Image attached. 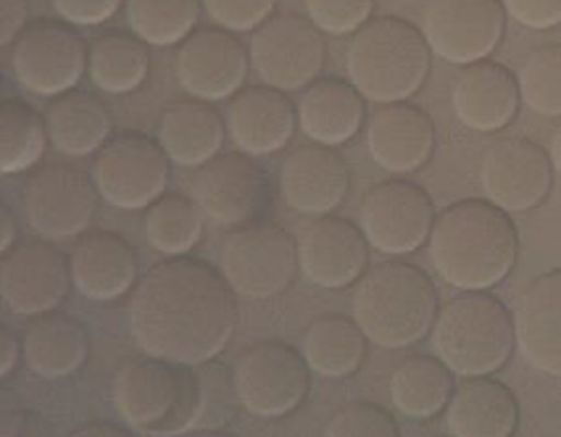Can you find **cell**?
<instances>
[{
  "mask_svg": "<svg viewBox=\"0 0 561 437\" xmlns=\"http://www.w3.org/2000/svg\"><path fill=\"white\" fill-rule=\"evenodd\" d=\"M506 9L501 0H425L422 35L454 67L485 61L504 41Z\"/></svg>",
  "mask_w": 561,
  "mask_h": 437,
  "instance_id": "30bf717a",
  "label": "cell"
},
{
  "mask_svg": "<svg viewBox=\"0 0 561 437\" xmlns=\"http://www.w3.org/2000/svg\"><path fill=\"white\" fill-rule=\"evenodd\" d=\"M27 3L24 0H0V45H14L27 24Z\"/></svg>",
  "mask_w": 561,
  "mask_h": 437,
  "instance_id": "7bdbcfd3",
  "label": "cell"
},
{
  "mask_svg": "<svg viewBox=\"0 0 561 437\" xmlns=\"http://www.w3.org/2000/svg\"><path fill=\"white\" fill-rule=\"evenodd\" d=\"M351 309L369 343L388 350L411 348L425 341L440 311L433 279L403 261H385L364 272Z\"/></svg>",
  "mask_w": 561,
  "mask_h": 437,
  "instance_id": "3957f363",
  "label": "cell"
},
{
  "mask_svg": "<svg viewBox=\"0 0 561 437\" xmlns=\"http://www.w3.org/2000/svg\"><path fill=\"white\" fill-rule=\"evenodd\" d=\"M522 358L535 371L561 380V269L527 285L514 309Z\"/></svg>",
  "mask_w": 561,
  "mask_h": 437,
  "instance_id": "44dd1931",
  "label": "cell"
},
{
  "mask_svg": "<svg viewBox=\"0 0 561 437\" xmlns=\"http://www.w3.org/2000/svg\"><path fill=\"white\" fill-rule=\"evenodd\" d=\"M324 433L330 437H398V424L375 403H345L330 416Z\"/></svg>",
  "mask_w": 561,
  "mask_h": 437,
  "instance_id": "74e56055",
  "label": "cell"
},
{
  "mask_svg": "<svg viewBox=\"0 0 561 437\" xmlns=\"http://www.w3.org/2000/svg\"><path fill=\"white\" fill-rule=\"evenodd\" d=\"M443 416L454 437H512L519 427V403L506 384L469 377L456 388Z\"/></svg>",
  "mask_w": 561,
  "mask_h": 437,
  "instance_id": "484cf974",
  "label": "cell"
},
{
  "mask_svg": "<svg viewBox=\"0 0 561 437\" xmlns=\"http://www.w3.org/2000/svg\"><path fill=\"white\" fill-rule=\"evenodd\" d=\"M251 56L238 37L227 30H195L180 43L174 71L187 95L195 101L217 103L238 95L248 77Z\"/></svg>",
  "mask_w": 561,
  "mask_h": 437,
  "instance_id": "ac0fdd59",
  "label": "cell"
},
{
  "mask_svg": "<svg viewBox=\"0 0 561 437\" xmlns=\"http://www.w3.org/2000/svg\"><path fill=\"white\" fill-rule=\"evenodd\" d=\"M456 119L472 133H501L517 116L522 95L519 82L506 67L493 61L469 64L456 77L451 90Z\"/></svg>",
  "mask_w": 561,
  "mask_h": 437,
  "instance_id": "603a6c76",
  "label": "cell"
},
{
  "mask_svg": "<svg viewBox=\"0 0 561 437\" xmlns=\"http://www.w3.org/2000/svg\"><path fill=\"white\" fill-rule=\"evenodd\" d=\"M369 248L362 227L328 214L298 234V264L309 283L324 290H343L364 277Z\"/></svg>",
  "mask_w": 561,
  "mask_h": 437,
  "instance_id": "d6986e66",
  "label": "cell"
},
{
  "mask_svg": "<svg viewBox=\"0 0 561 437\" xmlns=\"http://www.w3.org/2000/svg\"><path fill=\"white\" fill-rule=\"evenodd\" d=\"M238 324L234 290L204 261L187 256L153 266L129 298V330L153 358L204 367L214 361Z\"/></svg>",
  "mask_w": 561,
  "mask_h": 437,
  "instance_id": "6da1fadb",
  "label": "cell"
},
{
  "mask_svg": "<svg viewBox=\"0 0 561 437\" xmlns=\"http://www.w3.org/2000/svg\"><path fill=\"white\" fill-rule=\"evenodd\" d=\"M369 337L356 319L322 317L306 330L304 358L311 371L324 380H343L356 375L367 358Z\"/></svg>",
  "mask_w": 561,
  "mask_h": 437,
  "instance_id": "1f68e13d",
  "label": "cell"
},
{
  "mask_svg": "<svg viewBox=\"0 0 561 437\" xmlns=\"http://www.w3.org/2000/svg\"><path fill=\"white\" fill-rule=\"evenodd\" d=\"M298 111L283 90L248 88L232 97L227 108V135L248 156L283 151L296 135Z\"/></svg>",
  "mask_w": 561,
  "mask_h": 437,
  "instance_id": "cb8c5ba5",
  "label": "cell"
},
{
  "mask_svg": "<svg viewBox=\"0 0 561 437\" xmlns=\"http://www.w3.org/2000/svg\"><path fill=\"white\" fill-rule=\"evenodd\" d=\"M114 406L119 419L137 435L169 437L198 427L204 419V382L193 367L142 358L116 371Z\"/></svg>",
  "mask_w": 561,
  "mask_h": 437,
  "instance_id": "277c9868",
  "label": "cell"
},
{
  "mask_svg": "<svg viewBox=\"0 0 561 437\" xmlns=\"http://www.w3.org/2000/svg\"><path fill=\"white\" fill-rule=\"evenodd\" d=\"M19 354H22V345L9 330L0 332V377H9L14 371Z\"/></svg>",
  "mask_w": 561,
  "mask_h": 437,
  "instance_id": "ee69618b",
  "label": "cell"
},
{
  "mask_svg": "<svg viewBox=\"0 0 561 437\" xmlns=\"http://www.w3.org/2000/svg\"><path fill=\"white\" fill-rule=\"evenodd\" d=\"M45 122H48V135L56 151L75 156V159L101 151L111 135L108 108L95 95L80 93V90L58 95Z\"/></svg>",
  "mask_w": 561,
  "mask_h": 437,
  "instance_id": "4dcf8cb0",
  "label": "cell"
},
{
  "mask_svg": "<svg viewBox=\"0 0 561 437\" xmlns=\"http://www.w3.org/2000/svg\"><path fill=\"white\" fill-rule=\"evenodd\" d=\"M248 56L261 82L283 93H296L322 74L328 45L309 16L277 14L253 30Z\"/></svg>",
  "mask_w": 561,
  "mask_h": 437,
  "instance_id": "9c48e42d",
  "label": "cell"
},
{
  "mask_svg": "<svg viewBox=\"0 0 561 437\" xmlns=\"http://www.w3.org/2000/svg\"><path fill=\"white\" fill-rule=\"evenodd\" d=\"M95 182L71 166H43L24 187V214L32 232L69 240L88 230L98 208Z\"/></svg>",
  "mask_w": 561,
  "mask_h": 437,
  "instance_id": "2e32d148",
  "label": "cell"
},
{
  "mask_svg": "<svg viewBox=\"0 0 561 437\" xmlns=\"http://www.w3.org/2000/svg\"><path fill=\"white\" fill-rule=\"evenodd\" d=\"M88 332L67 314H43L24 335V361L43 380H64L88 361Z\"/></svg>",
  "mask_w": 561,
  "mask_h": 437,
  "instance_id": "f1b7e54d",
  "label": "cell"
},
{
  "mask_svg": "<svg viewBox=\"0 0 561 437\" xmlns=\"http://www.w3.org/2000/svg\"><path fill=\"white\" fill-rule=\"evenodd\" d=\"M193 200L214 225H253L270 204V177L243 151L214 156L193 177Z\"/></svg>",
  "mask_w": 561,
  "mask_h": 437,
  "instance_id": "5bb4252c",
  "label": "cell"
},
{
  "mask_svg": "<svg viewBox=\"0 0 561 437\" xmlns=\"http://www.w3.org/2000/svg\"><path fill=\"white\" fill-rule=\"evenodd\" d=\"M369 156L390 174H411L433 159L435 124L411 103H388L371 116L367 129Z\"/></svg>",
  "mask_w": 561,
  "mask_h": 437,
  "instance_id": "7402d4cb",
  "label": "cell"
},
{
  "mask_svg": "<svg viewBox=\"0 0 561 437\" xmlns=\"http://www.w3.org/2000/svg\"><path fill=\"white\" fill-rule=\"evenodd\" d=\"M430 337L435 356L461 380L495 375L517 348L514 314L485 290L465 292L443 306Z\"/></svg>",
  "mask_w": 561,
  "mask_h": 437,
  "instance_id": "8992f818",
  "label": "cell"
},
{
  "mask_svg": "<svg viewBox=\"0 0 561 437\" xmlns=\"http://www.w3.org/2000/svg\"><path fill=\"white\" fill-rule=\"evenodd\" d=\"M506 9V16L522 27L546 32L561 24V0H501Z\"/></svg>",
  "mask_w": 561,
  "mask_h": 437,
  "instance_id": "b9f144b4",
  "label": "cell"
},
{
  "mask_svg": "<svg viewBox=\"0 0 561 437\" xmlns=\"http://www.w3.org/2000/svg\"><path fill=\"white\" fill-rule=\"evenodd\" d=\"M522 103L548 119H561V45H543L525 58L517 74Z\"/></svg>",
  "mask_w": 561,
  "mask_h": 437,
  "instance_id": "8d00e7d4",
  "label": "cell"
},
{
  "mask_svg": "<svg viewBox=\"0 0 561 437\" xmlns=\"http://www.w3.org/2000/svg\"><path fill=\"white\" fill-rule=\"evenodd\" d=\"M548 156H551V164H553V172L561 177V124L557 129H553L551 135V142H548Z\"/></svg>",
  "mask_w": 561,
  "mask_h": 437,
  "instance_id": "bcb514c9",
  "label": "cell"
},
{
  "mask_svg": "<svg viewBox=\"0 0 561 437\" xmlns=\"http://www.w3.org/2000/svg\"><path fill=\"white\" fill-rule=\"evenodd\" d=\"M351 187L348 164L330 146L296 148L279 169L285 204L306 217H328L343 206Z\"/></svg>",
  "mask_w": 561,
  "mask_h": 437,
  "instance_id": "ffe728a7",
  "label": "cell"
},
{
  "mask_svg": "<svg viewBox=\"0 0 561 437\" xmlns=\"http://www.w3.org/2000/svg\"><path fill=\"white\" fill-rule=\"evenodd\" d=\"M485 198L506 214H527L546 200L553 185L551 156L525 137L493 142L480 161Z\"/></svg>",
  "mask_w": 561,
  "mask_h": 437,
  "instance_id": "9a60e30c",
  "label": "cell"
},
{
  "mask_svg": "<svg viewBox=\"0 0 561 437\" xmlns=\"http://www.w3.org/2000/svg\"><path fill=\"white\" fill-rule=\"evenodd\" d=\"M71 264L48 243H22L0 261V296L16 317H43L67 298Z\"/></svg>",
  "mask_w": 561,
  "mask_h": 437,
  "instance_id": "e0dca14e",
  "label": "cell"
},
{
  "mask_svg": "<svg viewBox=\"0 0 561 437\" xmlns=\"http://www.w3.org/2000/svg\"><path fill=\"white\" fill-rule=\"evenodd\" d=\"M201 0H127V24L133 35L156 48L185 43L195 32Z\"/></svg>",
  "mask_w": 561,
  "mask_h": 437,
  "instance_id": "d590c367",
  "label": "cell"
},
{
  "mask_svg": "<svg viewBox=\"0 0 561 437\" xmlns=\"http://www.w3.org/2000/svg\"><path fill=\"white\" fill-rule=\"evenodd\" d=\"M306 16L324 35H356L371 19L375 0H304Z\"/></svg>",
  "mask_w": 561,
  "mask_h": 437,
  "instance_id": "f35d334b",
  "label": "cell"
},
{
  "mask_svg": "<svg viewBox=\"0 0 561 437\" xmlns=\"http://www.w3.org/2000/svg\"><path fill=\"white\" fill-rule=\"evenodd\" d=\"M364 97L351 82L343 80H317L304 90L298 101V124L306 137L319 142V146H343L354 140L362 129Z\"/></svg>",
  "mask_w": 561,
  "mask_h": 437,
  "instance_id": "4316f807",
  "label": "cell"
},
{
  "mask_svg": "<svg viewBox=\"0 0 561 437\" xmlns=\"http://www.w3.org/2000/svg\"><path fill=\"white\" fill-rule=\"evenodd\" d=\"M206 214L185 195H161L142 219L148 245L169 258L187 256L204 238Z\"/></svg>",
  "mask_w": 561,
  "mask_h": 437,
  "instance_id": "836d02e7",
  "label": "cell"
},
{
  "mask_svg": "<svg viewBox=\"0 0 561 437\" xmlns=\"http://www.w3.org/2000/svg\"><path fill=\"white\" fill-rule=\"evenodd\" d=\"M0 230H3V238H0V251L9 253L14 248V238H16V225L14 217H11L9 206L0 208Z\"/></svg>",
  "mask_w": 561,
  "mask_h": 437,
  "instance_id": "f6af8a7d",
  "label": "cell"
},
{
  "mask_svg": "<svg viewBox=\"0 0 561 437\" xmlns=\"http://www.w3.org/2000/svg\"><path fill=\"white\" fill-rule=\"evenodd\" d=\"M454 377L438 356H411L390 377L393 406L414 422L435 419L456 393Z\"/></svg>",
  "mask_w": 561,
  "mask_h": 437,
  "instance_id": "f546056e",
  "label": "cell"
},
{
  "mask_svg": "<svg viewBox=\"0 0 561 437\" xmlns=\"http://www.w3.org/2000/svg\"><path fill=\"white\" fill-rule=\"evenodd\" d=\"M169 156L161 142L122 135L106 142L93 161L101 198L122 211H140L161 198L169 185Z\"/></svg>",
  "mask_w": 561,
  "mask_h": 437,
  "instance_id": "8fae6325",
  "label": "cell"
},
{
  "mask_svg": "<svg viewBox=\"0 0 561 437\" xmlns=\"http://www.w3.org/2000/svg\"><path fill=\"white\" fill-rule=\"evenodd\" d=\"M433 50L414 24L398 16L369 19L345 50L354 88L377 106L414 97L427 82Z\"/></svg>",
  "mask_w": 561,
  "mask_h": 437,
  "instance_id": "5b68a950",
  "label": "cell"
},
{
  "mask_svg": "<svg viewBox=\"0 0 561 437\" xmlns=\"http://www.w3.org/2000/svg\"><path fill=\"white\" fill-rule=\"evenodd\" d=\"M227 135V122L206 101H182L161 114L159 142L172 164L185 169L204 166L219 156Z\"/></svg>",
  "mask_w": 561,
  "mask_h": 437,
  "instance_id": "83f0119b",
  "label": "cell"
},
{
  "mask_svg": "<svg viewBox=\"0 0 561 437\" xmlns=\"http://www.w3.org/2000/svg\"><path fill=\"white\" fill-rule=\"evenodd\" d=\"M93 433H106V435H122V429L111 427V424H93V427H84L80 429V435H93Z\"/></svg>",
  "mask_w": 561,
  "mask_h": 437,
  "instance_id": "7dc6e473",
  "label": "cell"
},
{
  "mask_svg": "<svg viewBox=\"0 0 561 437\" xmlns=\"http://www.w3.org/2000/svg\"><path fill=\"white\" fill-rule=\"evenodd\" d=\"M435 219L430 195L407 180L380 182L364 195L358 208L364 238L385 256H409L420 251L430 240Z\"/></svg>",
  "mask_w": 561,
  "mask_h": 437,
  "instance_id": "4fadbf2b",
  "label": "cell"
},
{
  "mask_svg": "<svg viewBox=\"0 0 561 437\" xmlns=\"http://www.w3.org/2000/svg\"><path fill=\"white\" fill-rule=\"evenodd\" d=\"M298 240L277 225H251L227 234L219 253V272L234 296L274 298L296 279Z\"/></svg>",
  "mask_w": 561,
  "mask_h": 437,
  "instance_id": "52a82bcc",
  "label": "cell"
},
{
  "mask_svg": "<svg viewBox=\"0 0 561 437\" xmlns=\"http://www.w3.org/2000/svg\"><path fill=\"white\" fill-rule=\"evenodd\" d=\"M48 142V122L27 103L5 101L0 106V172H27L43 159Z\"/></svg>",
  "mask_w": 561,
  "mask_h": 437,
  "instance_id": "e575fe53",
  "label": "cell"
},
{
  "mask_svg": "<svg viewBox=\"0 0 561 437\" xmlns=\"http://www.w3.org/2000/svg\"><path fill=\"white\" fill-rule=\"evenodd\" d=\"M311 367L304 354L285 343H259L245 348L232 367V390L248 414L261 419L288 416L306 401Z\"/></svg>",
  "mask_w": 561,
  "mask_h": 437,
  "instance_id": "ba28073f",
  "label": "cell"
},
{
  "mask_svg": "<svg viewBox=\"0 0 561 437\" xmlns=\"http://www.w3.org/2000/svg\"><path fill=\"white\" fill-rule=\"evenodd\" d=\"M54 11L67 24L75 27H98L106 24L116 11L122 9V0H50Z\"/></svg>",
  "mask_w": 561,
  "mask_h": 437,
  "instance_id": "60d3db41",
  "label": "cell"
},
{
  "mask_svg": "<svg viewBox=\"0 0 561 437\" xmlns=\"http://www.w3.org/2000/svg\"><path fill=\"white\" fill-rule=\"evenodd\" d=\"M430 261L456 290H491L512 274L519 256V234L504 208L491 200H459L435 219Z\"/></svg>",
  "mask_w": 561,
  "mask_h": 437,
  "instance_id": "7a4b0ae2",
  "label": "cell"
},
{
  "mask_svg": "<svg viewBox=\"0 0 561 437\" xmlns=\"http://www.w3.org/2000/svg\"><path fill=\"white\" fill-rule=\"evenodd\" d=\"M279 0H204L206 14L227 32H253L274 16Z\"/></svg>",
  "mask_w": 561,
  "mask_h": 437,
  "instance_id": "ab89813d",
  "label": "cell"
},
{
  "mask_svg": "<svg viewBox=\"0 0 561 437\" xmlns=\"http://www.w3.org/2000/svg\"><path fill=\"white\" fill-rule=\"evenodd\" d=\"M71 283L88 301H116L133 290L137 279V258L133 245L119 234H84L71 251Z\"/></svg>",
  "mask_w": 561,
  "mask_h": 437,
  "instance_id": "d4e9b609",
  "label": "cell"
},
{
  "mask_svg": "<svg viewBox=\"0 0 561 437\" xmlns=\"http://www.w3.org/2000/svg\"><path fill=\"white\" fill-rule=\"evenodd\" d=\"M90 61L88 45L61 22L30 24L11 45V71L35 95H64L77 88Z\"/></svg>",
  "mask_w": 561,
  "mask_h": 437,
  "instance_id": "7c38bea8",
  "label": "cell"
},
{
  "mask_svg": "<svg viewBox=\"0 0 561 437\" xmlns=\"http://www.w3.org/2000/svg\"><path fill=\"white\" fill-rule=\"evenodd\" d=\"M148 43L137 35H124V32H106L90 45L88 71L90 80L98 90L108 95L133 93L148 80L151 71V56H148Z\"/></svg>",
  "mask_w": 561,
  "mask_h": 437,
  "instance_id": "d6a6232c",
  "label": "cell"
}]
</instances>
